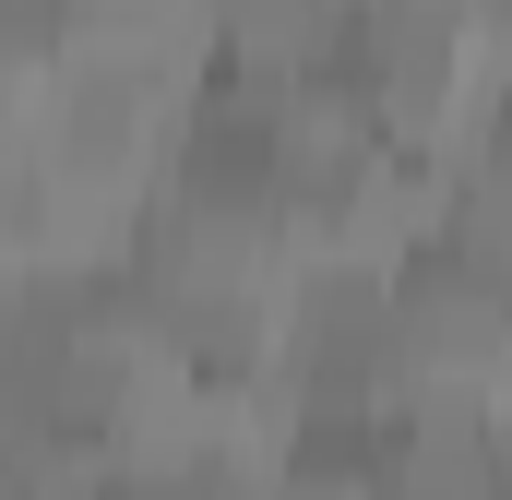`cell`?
I'll return each instance as SVG.
<instances>
[{"mask_svg":"<svg viewBox=\"0 0 512 500\" xmlns=\"http://www.w3.org/2000/svg\"><path fill=\"white\" fill-rule=\"evenodd\" d=\"M382 453H393V500H489L512 465V417L489 393H393Z\"/></svg>","mask_w":512,"mask_h":500,"instance_id":"6","label":"cell"},{"mask_svg":"<svg viewBox=\"0 0 512 500\" xmlns=\"http://www.w3.org/2000/svg\"><path fill=\"white\" fill-rule=\"evenodd\" d=\"M143 203H155V179H131V167H60V155H36V191H24V274H60V286L120 274L131 239H143Z\"/></svg>","mask_w":512,"mask_h":500,"instance_id":"4","label":"cell"},{"mask_svg":"<svg viewBox=\"0 0 512 500\" xmlns=\"http://www.w3.org/2000/svg\"><path fill=\"white\" fill-rule=\"evenodd\" d=\"M441 239L465 250L477 274H501V286H512V155L477 143V155L441 167Z\"/></svg>","mask_w":512,"mask_h":500,"instance_id":"10","label":"cell"},{"mask_svg":"<svg viewBox=\"0 0 512 500\" xmlns=\"http://www.w3.org/2000/svg\"><path fill=\"white\" fill-rule=\"evenodd\" d=\"M262 370L298 393V417H382L393 405V334H382V262L298 250L274 286V346Z\"/></svg>","mask_w":512,"mask_h":500,"instance_id":"1","label":"cell"},{"mask_svg":"<svg viewBox=\"0 0 512 500\" xmlns=\"http://www.w3.org/2000/svg\"><path fill=\"white\" fill-rule=\"evenodd\" d=\"M334 48H346V0H215V72H239L262 96Z\"/></svg>","mask_w":512,"mask_h":500,"instance_id":"8","label":"cell"},{"mask_svg":"<svg viewBox=\"0 0 512 500\" xmlns=\"http://www.w3.org/2000/svg\"><path fill=\"white\" fill-rule=\"evenodd\" d=\"M155 191H203V203H262L274 215V96L239 72H203L167 120V167Z\"/></svg>","mask_w":512,"mask_h":500,"instance_id":"5","label":"cell"},{"mask_svg":"<svg viewBox=\"0 0 512 500\" xmlns=\"http://www.w3.org/2000/svg\"><path fill=\"white\" fill-rule=\"evenodd\" d=\"M96 500H167V489H131V477H96Z\"/></svg>","mask_w":512,"mask_h":500,"instance_id":"11","label":"cell"},{"mask_svg":"<svg viewBox=\"0 0 512 500\" xmlns=\"http://www.w3.org/2000/svg\"><path fill=\"white\" fill-rule=\"evenodd\" d=\"M346 12H358V0H346Z\"/></svg>","mask_w":512,"mask_h":500,"instance_id":"12","label":"cell"},{"mask_svg":"<svg viewBox=\"0 0 512 500\" xmlns=\"http://www.w3.org/2000/svg\"><path fill=\"white\" fill-rule=\"evenodd\" d=\"M382 334H393V393H489L512 358V286L477 274L453 239H417L382 274Z\"/></svg>","mask_w":512,"mask_h":500,"instance_id":"2","label":"cell"},{"mask_svg":"<svg viewBox=\"0 0 512 500\" xmlns=\"http://www.w3.org/2000/svg\"><path fill=\"white\" fill-rule=\"evenodd\" d=\"M417 239H441V155H417V143H393L382 131V155L298 227V250H346V262H405Z\"/></svg>","mask_w":512,"mask_h":500,"instance_id":"7","label":"cell"},{"mask_svg":"<svg viewBox=\"0 0 512 500\" xmlns=\"http://www.w3.org/2000/svg\"><path fill=\"white\" fill-rule=\"evenodd\" d=\"M262 500H393V453H382V417H298Z\"/></svg>","mask_w":512,"mask_h":500,"instance_id":"9","label":"cell"},{"mask_svg":"<svg viewBox=\"0 0 512 500\" xmlns=\"http://www.w3.org/2000/svg\"><path fill=\"white\" fill-rule=\"evenodd\" d=\"M96 465L108 477H131V489H191L203 465H215V381L191 370L179 346H155V358H131L108 393H96Z\"/></svg>","mask_w":512,"mask_h":500,"instance_id":"3","label":"cell"}]
</instances>
